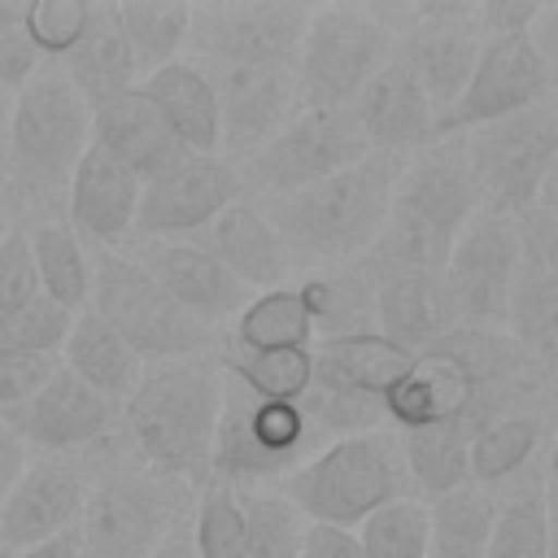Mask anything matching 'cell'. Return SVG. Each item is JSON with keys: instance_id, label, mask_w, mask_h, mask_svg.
<instances>
[{"instance_id": "ba28073f", "label": "cell", "mask_w": 558, "mask_h": 558, "mask_svg": "<svg viewBox=\"0 0 558 558\" xmlns=\"http://www.w3.org/2000/svg\"><path fill=\"white\" fill-rule=\"evenodd\" d=\"M92 314H100L144 366L214 353L222 331L183 314L126 248H92Z\"/></svg>"}, {"instance_id": "ee69618b", "label": "cell", "mask_w": 558, "mask_h": 558, "mask_svg": "<svg viewBox=\"0 0 558 558\" xmlns=\"http://www.w3.org/2000/svg\"><path fill=\"white\" fill-rule=\"evenodd\" d=\"M26 4L22 0H0V83L17 96L44 65L35 44L26 39Z\"/></svg>"}, {"instance_id": "3957f363", "label": "cell", "mask_w": 558, "mask_h": 558, "mask_svg": "<svg viewBox=\"0 0 558 558\" xmlns=\"http://www.w3.org/2000/svg\"><path fill=\"white\" fill-rule=\"evenodd\" d=\"M218 410H222L218 353H196V357L144 366L135 392L118 414V432L144 471L201 488L209 484Z\"/></svg>"}, {"instance_id": "e0dca14e", "label": "cell", "mask_w": 558, "mask_h": 558, "mask_svg": "<svg viewBox=\"0 0 558 558\" xmlns=\"http://www.w3.org/2000/svg\"><path fill=\"white\" fill-rule=\"evenodd\" d=\"M244 196L240 170L222 157H183L144 183L131 240H196Z\"/></svg>"}, {"instance_id": "816d5d0a", "label": "cell", "mask_w": 558, "mask_h": 558, "mask_svg": "<svg viewBox=\"0 0 558 558\" xmlns=\"http://www.w3.org/2000/svg\"><path fill=\"white\" fill-rule=\"evenodd\" d=\"M192 510H196V506H192ZM153 558H201L196 536H192V514H187V519H179V523L166 532V541L153 549Z\"/></svg>"}, {"instance_id": "cb8c5ba5", "label": "cell", "mask_w": 558, "mask_h": 558, "mask_svg": "<svg viewBox=\"0 0 558 558\" xmlns=\"http://www.w3.org/2000/svg\"><path fill=\"white\" fill-rule=\"evenodd\" d=\"M357 131L366 135L371 153L384 157H410L423 144L436 140V109L423 96V87L414 83V74L392 57L349 105Z\"/></svg>"}, {"instance_id": "d4e9b609", "label": "cell", "mask_w": 558, "mask_h": 558, "mask_svg": "<svg viewBox=\"0 0 558 558\" xmlns=\"http://www.w3.org/2000/svg\"><path fill=\"white\" fill-rule=\"evenodd\" d=\"M371 275H375V331L388 344L418 353L458 327V310L440 275L379 270V266H371Z\"/></svg>"}, {"instance_id": "30bf717a", "label": "cell", "mask_w": 558, "mask_h": 558, "mask_svg": "<svg viewBox=\"0 0 558 558\" xmlns=\"http://www.w3.org/2000/svg\"><path fill=\"white\" fill-rule=\"evenodd\" d=\"M310 453H318V445L301 414V401H257L222 375L209 480L231 488H275Z\"/></svg>"}, {"instance_id": "603a6c76", "label": "cell", "mask_w": 558, "mask_h": 558, "mask_svg": "<svg viewBox=\"0 0 558 558\" xmlns=\"http://www.w3.org/2000/svg\"><path fill=\"white\" fill-rule=\"evenodd\" d=\"M140 192H144V179L135 170H126L100 144H87L65 187V222L87 248H122L131 244V231H135Z\"/></svg>"}, {"instance_id": "f5cc1de1", "label": "cell", "mask_w": 558, "mask_h": 558, "mask_svg": "<svg viewBox=\"0 0 558 558\" xmlns=\"http://www.w3.org/2000/svg\"><path fill=\"white\" fill-rule=\"evenodd\" d=\"M532 214H541L545 222L558 227V157H554V166H549V174H545V183L536 192V209Z\"/></svg>"}, {"instance_id": "277c9868", "label": "cell", "mask_w": 558, "mask_h": 558, "mask_svg": "<svg viewBox=\"0 0 558 558\" xmlns=\"http://www.w3.org/2000/svg\"><path fill=\"white\" fill-rule=\"evenodd\" d=\"M475 214L480 192L466 166L462 135H440L401 161L384 231L362 262L379 270L440 275Z\"/></svg>"}, {"instance_id": "ffe728a7", "label": "cell", "mask_w": 558, "mask_h": 558, "mask_svg": "<svg viewBox=\"0 0 558 558\" xmlns=\"http://www.w3.org/2000/svg\"><path fill=\"white\" fill-rule=\"evenodd\" d=\"M157 288L209 331H227L235 314L253 301V292L196 240H131L122 244Z\"/></svg>"}, {"instance_id": "4316f807", "label": "cell", "mask_w": 558, "mask_h": 558, "mask_svg": "<svg viewBox=\"0 0 558 558\" xmlns=\"http://www.w3.org/2000/svg\"><path fill=\"white\" fill-rule=\"evenodd\" d=\"M92 144H100L105 153H113L144 183L187 157L174 144V135L166 131V122L153 109V100L140 92V83L131 92H122V96H113V100H105V105L92 109Z\"/></svg>"}, {"instance_id": "8d00e7d4", "label": "cell", "mask_w": 558, "mask_h": 558, "mask_svg": "<svg viewBox=\"0 0 558 558\" xmlns=\"http://www.w3.org/2000/svg\"><path fill=\"white\" fill-rule=\"evenodd\" d=\"M401 436V453H405V471H410V488L418 501L445 497L453 488L466 484V436L449 432V427H423V432H397Z\"/></svg>"}, {"instance_id": "11a10c76", "label": "cell", "mask_w": 558, "mask_h": 558, "mask_svg": "<svg viewBox=\"0 0 558 558\" xmlns=\"http://www.w3.org/2000/svg\"><path fill=\"white\" fill-rule=\"evenodd\" d=\"M13 92L0 83V179H4V157H9V122H13Z\"/></svg>"}, {"instance_id": "f546056e", "label": "cell", "mask_w": 558, "mask_h": 558, "mask_svg": "<svg viewBox=\"0 0 558 558\" xmlns=\"http://www.w3.org/2000/svg\"><path fill=\"white\" fill-rule=\"evenodd\" d=\"M296 296L310 314L314 344L375 331V275H371L366 262L310 270V275L296 279Z\"/></svg>"}, {"instance_id": "52a82bcc", "label": "cell", "mask_w": 558, "mask_h": 558, "mask_svg": "<svg viewBox=\"0 0 558 558\" xmlns=\"http://www.w3.org/2000/svg\"><path fill=\"white\" fill-rule=\"evenodd\" d=\"M305 523H327V527H357L366 514L397 497H414L401 436L392 427L340 436L310 453L292 475L275 484Z\"/></svg>"}, {"instance_id": "9f6ffc18", "label": "cell", "mask_w": 558, "mask_h": 558, "mask_svg": "<svg viewBox=\"0 0 558 558\" xmlns=\"http://www.w3.org/2000/svg\"><path fill=\"white\" fill-rule=\"evenodd\" d=\"M545 558H558V493L549 488V541H545Z\"/></svg>"}, {"instance_id": "6da1fadb", "label": "cell", "mask_w": 558, "mask_h": 558, "mask_svg": "<svg viewBox=\"0 0 558 558\" xmlns=\"http://www.w3.org/2000/svg\"><path fill=\"white\" fill-rule=\"evenodd\" d=\"M549 375L506 336L453 327L436 344L410 353L405 371L384 397L392 432L449 427L466 440L488 423L549 405Z\"/></svg>"}, {"instance_id": "680465c9", "label": "cell", "mask_w": 558, "mask_h": 558, "mask_svg": "<svg viewBox=\"0 0 558 558\" xmlns=\"http://www.w3.org/2000/svg\"><path fill=\"white\" fill-rule=\"evenodd\" d=\"M9 227H13V222H9V218H4V209H0V240L9 235Z\"/></svg>"}, {"instance_id": "681fc988", "label": "cell", "mask_w": 558, "mask_h": 558, "mask_svg": "<svg viewBox=\"0 0 558 558\" xmlns=\"http://www.w3.org/2000/svg\"><path fill=\"white\" fill-rule=\"evenodd\" d=\"M527 44L536 48V57L545 61L549 78H554V92H558V4H541L532 31H527Z\"/></svg>"}, {"instance_id": "8992f818", "label": "cell", "mask_w": 558, "mask_h": 558, "mask_svg": "<svg viewBox=\"0 0 558 558\" xmlns=\"http://www.w3.org/2000/svg\"><path fill=\"white\" fill-rule=\"evenodd\" d=\"M87 458L92 488L74 527L78 558H153L166 532L192 514L201 488L144 471L122 445V432Z\"/></svg>"}, {"instance_id": "f1b7e54d", "label": "cell", "mask_w": 558, "mask_h": 558, "mask_svg": "<svg viewBox=\"0 0 558 558\" xmlns=\"http://www.w3.org/2000/svg\"><path fill=\"white\" fill-rule=\"evenodd\" d=\"M57 65L70 78V87L87 100V109H96V105H105V100H113L140 83V70H135V57L126 48V35L118 26L113 4H92L87 31L78 35V44Z\"/></svg>"}, {"instance_id": "f907efd6", "label": "cell", "mask_w": 558, "mask_h": 558, "mask_svg": "<svg viewBox=\"0 0 558 558\" xmlns=\"http://www.w3.org/2000/svg\"><path fill=\"white\" fill-rule=\"evenodd\" d=\"M26 445L13 436V427L4 423V414H0V501L9 497V488L17 484V475H22V466H26Z\"/></svg>"}, {"instance_id": "ac0fdd59", "label": "cell", "mask_w": 558, "mask_h": 558, "mask_svg": "<svg viewBox=\"0 0 558 558\" xmlns=\"http://www.w3.org/2000/svg\"><path fill=\"white\" fill-rule=\"evenodd\" d=\"M545 100H554V78L545 70V61L536 57V48L527 44V35L484 39L471 83L436 122V140L488 126L497 118H510V113L545 105Z\"/></svg>"}, {"instance_id": "74e56055", "label": "cell", "mask_w": 558, "mask_h": 558, "mask_svg": "<svg viewBox=\"0 0 558 558\" xmlns=\"http://www.w3.org/2000/svg\"><path fill=\"white\" fill-rule=\"evenodd\" d=\"M244 506V558H301L305 519L275 488H240Z\"/></svg>"}, {"instance_id": "7bdbcfd3", "label": "cell", "mask_w": 558, "mask_h": 558, "mask_svg": "<svg viewBox=\"0 0 558 558\" xmlns=\"http://www.w3.org/2000/svg\"><path fill=\"white\" fill-rule=\"evenodd\" d=\"M92 4L87 0H26V39L44 61H61L78 35L87 31Z\"/></svg>"}, {"instance_id": "e575fe53", "label": "cell", "mask_w": 558, "mask_h": 558, "mask_svg": "<svg viewBox=\"0 0 558 558\" xmlns=\"http://www.w3.org/2000/svg\"><path fill=\"white\" fill-rule=\"evenodd\" d=\"M218 366L231 384L253 392L257 401H301L314 379V349H275V353H248L227 340H218Z\"/></svg>"}, {"instance_id": "b9f144b4", "label": "cell", "mask_w": 558, "mask_h": 558, "mask_svg": "<svg viewBox=\"0 0 558 558\" xmlns=\"http://www.w3.org/2000/svg\"><path fill=\"white\" fill-rule=\"evenodd\" d=\"M74 327V314L61 310L57 301H48L44 292L35 301H26L22 310L4 314L0 318V349H13V353H31V357H61L65 349V336Z\"/></svg>"}, {"instance_id": "7dc6e473", "label": "cell", "mask_w": 558, "mask_h": 558, "mask_svg": "<svg viewBox=\"0 0 558 558\" xmlns=\"http://www.w3.org/2000/svg\"><path fill=\"white\" fill-rule=\"evenodd\" d=\"M541 4H523V0H484L475 4V22H480V35L484 39H514V35H527L532 22H536Z\"/></svg>"}, {"instance_id": "7402d4cb", "label": "cell", "mask_w": 558, "mask_h": 558, "mask_svg": "<svg viewBox=\"0 0 558 558\" xmlns=\"http://www.w3.org/2000/svg\"><path fill=\"white\" fill-rule=\"evenodd\" d=\"M558 418L549 405L506 414L471 436L466 445V484L488 488L493 497L549 484V440Z\"/></svg>"}, {"instance_id": "9c48e42d", "label": "cell", "mask_w": 558, "mask_h": 558, "mask_svg": "<svg viewBox=\"0 0 558 558\" xmlns=\"http://www.w3.org/2000/svg\"><path fill=\"white\" fill-rule=\"evenodd\" d=\"M392 26L384 4H318L310 9L296 52V105L349 109L353 96L392 61Z\"/></svg>"}, {"instance_id": "9a60e30c", "label": "cell", "mask_w": 558, "mask_h": 558, "mask_svg": "<svg viewBox=\"0 0 558 558\" xmlns=\"http://www.w3.org/2000/svg\"><path fill=\"white\" fill-rule=\"evenodd\" d=\"M523 262V231L519 218L480 209L471 227L458 235L440 279L458 310V327L475 331H506L510 292Z\"/></svg>"}, {"instance_id": "c3c4849f", "label": "cell", "mask_w": 558, "mask_h": 558, "mask_svg": "<svg viewBox=\"0 0 558 558\" xmlns=\"http://www.w3.org/2000/svg\"><path fill=\"white\" fill-rule=\"evenodd\" d=\"M301 558H366L362 541L353 527H327V523H310L305 541H301Z\"/></svg>"}, {"instance_id": "83f0119b", "label": "cell", "mask_w": 558, "mask_h": 558, "mask_svg": "<svg viewBox=\"0 0 558 558\" xmlns=\"http://www.w3.org/2000/svg\"><path fill=\"white\" fill-rule=\"evenodd\" d=\"M140 92L153 100V109L161 113L166 131L174 135V144L183 153L218 157V96L201 65H192L187 57L170 61V65L144 74Z\"/></svg>"}, {"instance_id": "ab89813d", "label": "cell", "mask_w": 558, "mask_h": 558, "mask_svg": "<svg viewBox=\"0 0 558 558\" xmlns=\"http://www.w3.org/2000/svg\"><path fill=\"white\" fill-rule=\"evenodd\" d=\"M353 532L366 558H427V501L397 497L366 514Z\"/></svg>"}, {"instance_id": "5bb4252c", "label": "cell", "mask_w": 558, "mask_h": 558, "mask_svg": "<svg viewBox=\"0 0 558 558\" xmlns=\"http://www.w3.org/2000/svg\"><path fill=\"white\" fill-rule=\"evenodd\" d=\"M384 17L397 35L392 57L414 74L440 122V113L471 83V70L484 48L475 4H384Z\"/></svg>"}, {"instance_id": "f6af8a7d", "label": "cell", "mask_w": 558, "mask_h": 558, "mask_svg": "<svg viewBox=\"0 0 558 558\" xmlns=\"http://www.w3.org/2000/svg\"><path fill=\"white\" fill-rule=\"evenodd\" d=\"M35 296H39V279H35V266H31L26 231L9 227V235L0 240V318L22 310Z\"/></svg>"}, {"instance_id": "8fae6325", "label": "cell", "mask_w": 558, "mask_h": 558, "mask_svg": "<svg viewBox=\"0 0 558 558\" xmlns=\"http://www.w3.org/2000/svg\"><path fill=\"white\" fill-rule=\"evenodd\" d=\"M466 166L480 192V209L527 218L536 209V192L558 157V100L519 109L488 126L462 131Z\"/></svg>"}, {"instance_id": "d6a6232c", "label": "cell", "mask_w": 558, "mask_h": 558, "mask_svg": "<svg viewBox=\"0 0 558 558\" xmlns=\"http://www.w3.org/2000/svg\"><path fill=\"white\" fill-rule=\"evenodd\" d=\"M493 514H497V497L475 484L432 497L427 501V558H484Z\"/></svg>"}, {"instance_id": "f35d334b", "label": "cell", "mask_w": 558, "mask_h": 558, "mask_svg": "<svg viewBox=\"0 0 558 558\" xmlns=\"http://www.w3.org/2000/svg\"><path fill=\"white\" fill-rule=\"evenodd\" d=\"M549 541V484L497 497L484 558H545Z\"/></svg>"}, {"instance_id": "44dd1931", "label": "cell", "mask_w": 558, "mask_h": 558, "mask_svg": "<svg viewBox=\"0 0 558 558\" xmlns=\"http://www.w3.org/2000/svg\"><path fill=\"white\" fill-rule=\"evenodd\" d=\"M218 96V157L235 170L301 109L292 70H205Z\"/></svg>"}, {"instance_id": "5b68a950", "label": "cell", "mask_w": 558, "mask_h": 558, "mask_svg": "<svg viewBox=\"0 0 558 558\" xmlns=\"http://www.w3.org/2000/svg\"><path fill=\"white\" fill-rule=\"evenodd\" d=\"M397 174H401V157L371 153L357 166H349L314 187H301V192L275 196V201H257V205L270 218V227L279 231L292 270H301V275L331 270V266L362 262L371 253V244L384 231Z\"/></svg>"}, {"instance_id": "7c38bea8", "label": "cell", "mask_w": 558, "mask_h": 558, "mask_svg": "<svg viewBox=\"0 0 558 558\" xmlns=\"http://www.w3.org/2000/svg\"><path fill=\"white\" fill-rule=\"evenodd\" d=\"M310 4L227 0L192 4L187 61L201 70H296Z\"/></svg>"}, {"instance_id": "7a4b0ae2", "label": "cell", "mask_w": 558, "mask_h": 558, "mask_svg": "<svg viewBox=\"0 0 558 558\" xmlns=\"http://www.w3.org/2000/svg\"><path fill=\"white\" fill-rule=\"evenodd\" d=\"M92 144V109L70 87L57 61L17 92L9 122V157L0 179V209L13 227L65 218V187Z\"/></svg>"}, {"instance_id": "836d02e7", "label": "cell", "mask_w": 558, "mask_h": 558, "mask_svg": "<svg viewBox=\"0 0 558 558\" xmlns=\"http://www.w3.org/2000/svg\"><path fill=\"white\" fill-rule=\"evenodd\" d=\"M222 340L235 344V349H248V353L314 349V327H310V314H305V305L296 296V283L257 292L235 314V323L222 331Z\"/></svg>"}, {"instance_id": "484cf974", "label": "cell", "mask_w": 558, "mask_h": 558, "mask_svg": "<svg viewBox=\"0 0 558 558\" xmlns=\"http://www.w3.org/2000/svg\"><path fill=\"white\" fill-rule=\"evenodd\" d=\"M196 244H205L253 296L270 292V288H288L296 275L279 231L270 227V218L262 214V205L253 196H240L235 205H227Z\"/></svg>"}, {"instance_id": "db71d44e", "label": "cell", "mask_w": 558, "mask_h": 558, "mask_svg": "<svg viewBox=\"0 0 558 558\" xmlns=\"http://www.w3.org/2000/svg\"><path fill=\"white\" fill-rule=\"evenodd\" d=\"M13 558H78V536L65 532V536L44 541V545H35V549H22V554H13Z\"/></svg>"}, {"instance_id": "4fadbf2b", "label": "cell", "mask_w": 558, "mask_h": 558, "mask_svg": "<svg viewBox=\"0 0 558 558\" xmlns=\"http://www.w3.org/2000/svg\"><path fill=\"white\" fill-rule=\"evenodd\" d=\"M362 157H371V144L349 109H296L283 131L240 166V183L244 196L275 201L314 187Z\"/></svg>"}, {"instance_id": "1f68e13d", "label": "cell", "mask_w": 558, "mask_h": 558, "mask_svg": "<svg viewBox=\"0 0 558 558\" xmlns=\"http://www.w3.org/2000/svg\"><path fill=\"white\" fill-rule=\"evenodd\" d=\"M22 231H26V248H31L39 292L48 301H57L61 310L83 314L87 301H92V248L74 235V227L65 218L31 222Z\"/></svg>"}, {"instance_id": "4dcf8cb0", "label": "cell", "mask_w": 558, "mask_h": 558, "mask_svg": "<svg viewBox=\"0 0 558 558\" xmlns=\"http://www.w3.org/2000/svg\"><path fill=\"white\" fill-rule=\"evenodd\" d=\"M78 384H87L96 397H105L109 405H126V397L135 392L144 362L131 353V344L92 310L74 314V327L65 336V349L57 357Z\"/></svg>"}, {"instance_id": "bcb514c9", "label": "cell", "mask_w": 558, "mask_h": 558, "mask_svg": "<svg viewBox=\"0 0 558 558\" xmlns=\"http://www.w3.org/2000/svg\"><path fill=\"white\" fill-rule=\"evenodd\" d=\"M52 371H57L52 357H31V353L0 349V414L13 410V405H22Z\"/></svg>"}, {"instance_id": "d590c367", "label": "cell", "mask_w": 558, "mask_h": 558, "mask_svg": "<svg viewBox=\"0 0 558 558\" xmlns=\"http://www.w3.org/2000/svg\"><path fill=\"white\" fill-rule=\"evenodd\" d=\"M118 13V26L126 35V48L135 57V70L140 78L170 65V61H183L187 52V17H192V4H166V0H126V4H113Z\"/></svg>"}, {"instance_id": "2e32d148", "label": "cell", "mask_w": 558, "mask_h": 558, "mask_svg": "<svg viewBox=\"0 0 558 558\" xmlns=\"http://www.w3.org/2000/svg\"><path fill=\"white\" fill-rule=\"evenodd\" d=\"M92 488L87 453H31L0 501V558L35 549L78 527Z\"/></svg>"}, {"instance_id": "d6986e66", "label": "cell", "mask_w": 558, "mask_h": 558, "mask_svg": "<svg viewBox=\"0 0 558 558\" xmlns=\"http://www.w3.org/2000/svg\"><path fill=\"white\" fill-rule=\"evenodd\" d=\"M118 405L96 397L57 362V371L22 405L4 410V423L26 453H96L118 436Z\"/></svg>"}, {"instance_id": "60d3db41", "label": "cell", "mask_w": 558, "mask_h": 558, "mask_svg": "<svg viewBox=\"0 0 558 558\" xmlns=\"http://www.w3.org/2000/svg\"><path fill=\"white\" fill-rule=\"evenodd\" d=\"M192 536L201 558H244V506L231 484H201L192 510Z\"/></svg>"}, {"instance_id": "6f0895ef", "label": "cell", "mask_w": 558, "mask_h": 558, "mask_svg": "<svg viewBox=\"0 0 558 558\" xmlns=\"http://www.w3.org/2000/svg\"><path fill=\"white\" fill-rule=\"evenodd\" d=\"M545 397H549V410H554V418H558V375H549V392H545Z\"/></svg>"}]
</instances>
